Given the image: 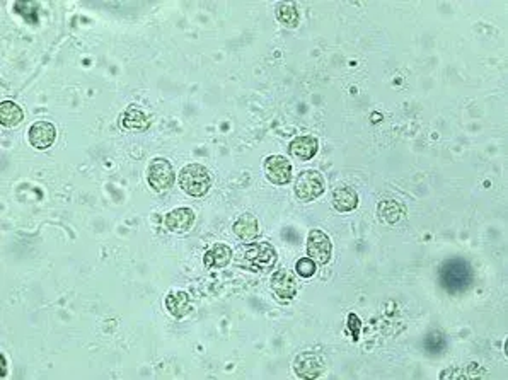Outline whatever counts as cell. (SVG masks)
I'll return each instance as SVG.
<instances>
[{
  "label": "cell",
  "instance_id": "6da1fadb",
  "mask_svg": "<svg viewBox=\"0 0 508 380\" xmlns=\"http://www.w3.org/2000/svg\"><path fill=\"white\" fill-rule=\"evenodd\" d=\"M472 278H474V275H472L471 264L461 257H452L440 268L442 286L452 295L466 292L472 285Z\"/></svg>",
  "mask_w": 508,
  "mask_h": 380
},
{
  "label": "cell",
  "instance_id": "7a4b0ae2",
  "mask_svg": "<svg viewBox=\"0 0 508 380\" xmlns=\"http://www.w3.org/2000/svg\"><path fill=\"white\" fill-rule=\"evenodd\" d=\"M277 264V251L270 242L253 244L239 256L237 266L253 273H268Z\"/></svg>",
  "mask_w": 508,
  "mask_h": 380
},
{
  "label": "cell",
  "instance_id": "3957f363",
  "mask_svg": "<svg viewBox=\"0 0 508 380\" xmlns=\"http://www.w3.org/2000/svg\"><path fill=\"white\" fill-rule=\"evenodd\" d=\"M178 181H180L182 191L189 196H195V198L207 195L213 184L212 176L202 164H188L186 167H182L180 176H178Z\"/></svg>",
  "mask_w": 508,
  "mask_h": 380
},
{
  "label": "cell",
  "instance_id": "277c9868",
  "mask_svg": "<svg viewBox=\"0 0 508 380\" xmlns=\"http://www.w3.org/2000/svg\"><path fill=\"white\" fill-rule=\"evenodd\" d=\"M174 179H176V174H174L173 164L167 159H154L147 167V182L154 191H167L173 188Z\"/></svg>",
  "mask_w": 508,
  "mask_h": 380
},
{
  "label": "cell",
  "instance_id": "5b68a950",
  "mask_svg": "<svg viewBox=\"0 0 508 380\" xmlns=\"http://www.w3.org/2000/svg\"><path fill=\"white\" fill-rule=\"evenodd\" d=\"M324 193V178L317 171H304L295 181V196L300 202H313Z\"/></svg>",
  "mask_w": 508,
  "mask_h": 380
},
{
  "label": "cell",
  "instance_id": "8992f818",
  "mask_svg": "<svg viewBox=\"0 0 508 380\" xmlns=\"http://www.w3.org/2000/svg\"><path fill=\"white\" fill-rule=\"evenodd\" d=\"M324 370H326V363H324L323 357L317 353H300L293 361V372L299 379H319Z\"/></svg>",
  "mask_w": 508,
  "mask_h": 380
},
{
  "label": "cell",
  "instance_id": "52a82bcc",
  "mask_svg": "<svg viewBox=\"0 0 508 380\" xmlns=\"http://www.w3.org/2000/svg\"><path fill=\"white\" fill-rule=\"evenodd\" d=\"M264 173L270 182L285 186L292 181V164L284 156H270L264 160Z\"/></svg>",
  "mask_w": 508,
  "mask_h": 380
},
{
  "label": "cell",
  "instance_id": "ba28073f",
  "mask_svg": "<svg viewBox=\"0 0 508 380\" xmlns=\"http://www.w3.org/2000/svg\"><path fill=\"white\" fill-rule=\"evenodd\" d=\"M331 253L332 244L326 232H323L321 229L310 231L309 235H307V254H309V257L326 264L331 260Z\"/></svg>",
  "mask_w": 508,
  "mask_h": 380
},
{
  "label": "cell",
  "instance_id": "9c48e42d",
  "mask_svg": "<svg viewBox=\"0 0 508 380\" xmlns=\"http://www.w3.org/2000/svg\"><path fill=\"white\" fill-rule=\"evenodd\" d=\"M28 138H30L31 147H34L36 150H46L55 142L56 130L50 121H36L34 125H31Z\"/></svg>",
  "mask_w": 508,
  "mask_h": 380
},
{
  "label": "cell",
  "instance_id": "30bf717a",
  "mask_svg": "<svg viewBox=\"0 0 508 380\" xmlns=\"http://www.w3.org/2000/svg\"><path fill=\"white\" fill-rule=\"evenodd\" d=\"M164 224H166L167 231L184 234L195 224V211L191 208H176L164 217Z\"/></svg>",
  "mask_w": 508,
  "mask_h": 380
},
{
  "label": "cell",
  "instance_id": "8fae6325",
  "mask_svg": "<svg viewBox=\"0 0 508 380\" xmlns=\"http://www.w3.org/2000/svg\"><path fill=\"white\" fill-rule=\"evenodd\" d=\"M271 288L277 293L278 299L292 300L297 293V283L292 271L278 270L277 273H273V277H271Z\"/></svg>",
  "mask_w": 508,
  "mask_h": 380
},
{
  "label": "cell",
  "instance_id": "7c38bea8",
  "mask_svg": "<svg viewBox=\"0 0 508 380\" xmlns=\"http://www.w3.org/2000/svg\"><path fill=\"white\" fill-rule=\"evenodd\" d=\"M317 150H319V142L313 135H302V137L293 138L288 145V152L300 160L313 159Z\"/></svg>",
  "mask_w": 508,
  "mask_h": 380
},
{
  "label": "cell",
  "instance_id": "4fadbf2b",
  "mask_svg": "<svg viewBox=\"0 0 508 380\" xmlns=\"http://www.w3.org/2000/svg\"><path fill=\"white\" fill-rule=\"evenodd\" d=\"M232 260V249L227 244H213L207 253L203 254V264L210 270H218V268H225Z\"/></svg>",
  "mask_w": 508,
  "mask_h": 380
},
{
  "label": "cell",
  "instance_id": "5bb4252c",
  "mask_svg": "<svg viewBox=\"0 0 508 380\" xmlns=\"http://www.w3.org/2000/svg\"><path fill=\"white\" fill-rule=\"evenodd\" d=\"M234 234L237 235L241 241L251 242L260 235V225H257V218L251 213H244L234 222Z\"/></svg>",
  "mask_w": 508,
  "mask_h": 380
},
{
  "label": "cell",
  "instance_id": "9a60e30c",
  "mask_svg": "<svg viewBox=\"0 0 508 380\" xmlns=\"http://www.w3.org/2000/svg\"><path fill=\"white\" fill-rule=\"evenodd\" d=\"M359 205V195L350 186H341V188L332 191V207L341 213H348L353 211Z\"/></svg>",
  "mask_w": 508,
  "mask_h": 380
},
{
  "label": "cell",
  "instance_id": "2e32d148",
  "mask_svg": "<svg viewBox=\"0 0 508 380\" xmlns=\"http://www.w3.org/2000/svg\"><path fill=\"white\" fill-rule=\"evenodd\" d=\"M120 125L127 130H145L149 127V116L144 113V109L138 106H128L121 113Z\"/></svg>",
  "mask_w": 508,
  "mask_h": 380
},
{
  "label": "cell",
  "instance_id": "e0dca14e",
  "mask_svg": "<svg viewBox=\"0 0 508 380\" xmlns=\"http://www.w3.org/2000/svg\"><path fill=\"white\" fill-rule=\"evenodd\" d=\"M166 309L173 317L182 319L191 310V297L186 292H173L166 297Z\"/></svg>",
  "mask_w": 508,
  "mask_h": 380
},
{
  "label": "cell",
  "instance_id": "ac0fdd59",
  "mask_svg": "<svg viewBox=\"0 0 508 380\" xmlns=\"http://www.w3.org/2000/svg\"><path fill=\"white\" fill-rule=\"evenodd\" d=\"M406 215V208L401 205L396 200H384L377 205V217L384 224L392 225L398 224L401 218Z\"/></svg>",
  "mask_w": 508,
  "mask_h": 380
},
{
  "label": "cell",
  "instance_id": "d6986e66",
  "mask_svg": "<svg viewBox=\"0 0 508 380\" xmlns=\"http://www.w3.org/2000/svg\"><path fill=\"white\" fill-rule=\"evenodd\" d=\"M24 120V113L21 106H17L14 101H2L0 104V121L2 127L14 128Z\"/></svg>",
  "mask_w": 508,
  "mask_h": 380
},
{
  "label": "cell",
  "instance_id": "ffe728a7",
  "mask_svg": "<svg viewBox=\"0 0 508 380\" xmlns=\"http://www.w3.org/2000/svg\"><path fill=\"white\" fill-rule=\"evenodd\" d=\"M277 19L282 26L293 30L299 26V7L293 2H282L277 6Z\"/></svg>",
  "mask_w": 508,
  "mask_h": 380
},
{
  "label": "cell",
  "instance_id": "44dd1931",
  "mask_svg": "<svg viewBox=\"0 0 508 380\" xmlns=\"http://www.w3.org/2000/svg\"><path fill=\"white\" fill-rule=\"evenodd\" d=\"M14 9L19 12V16H23V19L28 24L38 23V6L34 2H16Z\"/></svg>",
  "mask_w": 508,
  "mask_h": 380
},
{
  "label": "cell",
  "instance_id": "7402d4cb",
  "mask_svg": "<svg viewBox=\"0 0 508 380\" xmlns=\"http://www.w3.org/2000/svg\"><path fill=\"white\" fill-rule=\"evenodd\" d=\"M445 345H447L445 336H443L442 332H438V331L430 332V335H428L427 338H425V341H423L425 350H427L428 353H434V355L442 353Z\"/></svg>",
  "mask_w": 508,
  "mask_h": 380
},
{
  "label": "cell",
  "instance_id": "603a6c76",
  "mask_svg": "<svg viewBox=\"0 0 508 380\" xmlns=\"http://www.w3.org/2000/svg\"><path fill=\"white\" fill-rule=\"evenodd\" d=\"M295 271L302 278H310L316 273V263H314L313 257H302V260L297 261Z\"/></svg>",
  "mask_w": 508,
  "mask_h": 380
},
{
  "label": "cell",
  "instance_id": "cb8c5ba5",
  "mask_svg": "<svg viewBox=\"0 0 508 380\" xmlns=\"http://www.w3.org/2000/svg\"><path fill=\"white\" fill-rule=\"evenodd\" d=\"M346 326H348V332H352V339L353 341H359L360 339V331H362V321L357 314H348V319H346Z\"/></svg>",
  "mask_w": 508,
  "mask_h": 380
},
{
  "label": "cell",
  "instance_id": "d4e9b609",
  "mask_svg": "<svg viewBox=\"0 0 508 380\" xmlns=\"http://www.w3.org/2000/svg\"><path fill=\"white\" fill-rule=\"evenodd\" d=\"M0 358H2V377L3 379H6L7 377V358H6V355H0Z\"/></svg>",
  "mask_w": 508,
  "mask_h": 380
}]
</instances>
